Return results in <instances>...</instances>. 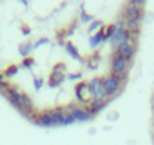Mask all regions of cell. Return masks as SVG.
<instances>
[{
    "instance_id": "obj_5",
    "label": "cell",
    "mask_w": 154,
    "mask_h": 145,
    "mask_svg": "<svg viewBox=\"0 0 154 145\" xmlns=\"http://www.w3.org/2000/svg\"><path fill=\"white\" fill-rule=\"evenodd\" d=\"M102 80H103V89H105L107 100H111V98H114L116 94L122 93L123 82H125L127 78H122V76H116V75H111V72H109V75L102 76Z\"/></svg>"
},
{
    "instance_id": "obj_11",
    "label": "cell",
    "mask_w": 154,
    "mask_h": 145,
    "mask_svg": "<svg viewBox=\"0 0 154 145\" xmlns=\"http://www.w3.org/2000/svg\"><path fill=\"white\" fill-rule=\"evenodd\" d=\"M136 51H138V45H136V40H132V42H127V44H122V45H118L116 49H114V53H118L120 56H123V58H127V60H134V56H136Z\"/></svg>"
},
{
    "instance_id": "obj_27",
    "label": "cell",
    "mask_w": 154,
    "mask_h": 145,
    "mask_svg": "<svg viewBox=\"0 0 154 145\" xmlns=\"http://www.w3.org/2000/svg\"><path fill=\"white\" fill-rule=\"evenodd\" d=\"M20 31H22V35H24V36H29V35H31V27H29V26H22V27H20Z\"/></svg>"
},
{
    "instance_id": "obj_1",
    "label": "cell",
    "mask_w": 154,
    "mask_h": 145,
    "mask_svg": "<svg viewBox=\"0 0 154 145\" xmlns=\"http://www.w3.org/2000/svg\"><path fill=\"white\" fill-rule=\"evenodd\" d=\"M65 118H67V109L65 107H54V109L35 114L33 122L40 127L51 129V127H65Z\"/></svg>"
},
{
    "instance_id": "obj_24",
    "label": "cell",
    "mask_w": 154,
    "mask_h": 145,
    "mask_svg": "<svg viewBox=\"0 0 154 145\" xmlns=\"http://www.w3.org/2000/svg\"><path fill=\"white\" fill-rule=\"evenodd\" d=\"M33 44H35V49H38V47L47 45V44H49V38H45V36H44V38H38V40H36V42H33Z\"/></svg>"
},
{
    "instance_id": "obj_17",
    "label": "cell",
    "mask_w": 154,
    "mask_h": 145,
    "mask_svg": "<svg viewBox=\"0 0 154 145\" xmlns=\"http://www.w3.org/2000/svg\"><path fill=\"white\" fill-rule=\"evenodd\" d=\"M78 20H80L82 24H87V26H89L94 18H93V15H89L84 8H80V11H78Z\"/></svg>"
},
{
    "instance_id": "obj_3",
    "label": "cell",
    "mask_w": 154,
    "mask_h": 145,
    "mask_svg": "<svg viewBox=\"0 0 154 145\" xmlns=\"http://www.w3.org/2000/svg\"><path fill=\"white\" fill-rule=\"evenodd\" d=\"M114 27H116V31H114V35L111 36V40H109V45H111L112 49H116V47L122 45V44H127V42L136 40V38L131 35V31L125 27V22H123L122 18H118V20L114 22Z\"/></svg>"
},
{
    "instance_id": "obj_23",
    "label": "cell",
    "mask_w": 154,
    "mask_h": 145,
    "mask_svg": "<svg viewBox=\"0 0 154 145\" xmlns=\"http://www.w3.org/2000/svg\"><path fill=\"white\" fill-rule=\"evenodd\" d=\"M98 62H100V56H98V54H93V56H89V60H87V67H89V69H96Z\"/></svg>"
},
{
    "instance_id": "obj_12",
    "label": "cell",
    "mask_w": 154,
    "mask_h": 145,
    "mask_svg": "<svg viewBox=\"0 0 154 145\" xmlns=\"http://www.w3.org/2000/svg\"><path fill=\"white\" fill-rule=\"evenodd\" d=\"M107 42V38H105V31H103V27L98 31V33H94V35H91L89 36V49L91 51H96L102 44H105Z\"/></svg>"
},
{
    "instance_id": "obj_18",
    "label": "cell",
    "mask_w": 154,
    "mask_h": 145,
    "mask_svg": "<svg viewBox=\"0 0 154 145\" xmlns=\"http://www.w3.org/2000/svg\"><path fill=\"white\" fill-rule=\"evenodd\" d=\"M103 26H105V24H103L102 20H98V18H96V20H93V22L89 24V29H87L89 36H91V35H94V33H98V31H100V29H102Z\"/></svg>"
},
{
    "instance_id": "obj_7",
    "label": "cell",
    "mask_w": 154,
    "mask_h": 145,
    "mask_svg": "<svg viewBox=\"0 0 154 145\" xmlns=\"http://www.w3.org/2000/svg\"><path fill=\"white\" fill-rule=\"evenodd\" d=\"M67 109V113L72 116V120H74V123H87V122H91L93 120V116H91V113L87 111V107H82V105H67L65 107Z\"/></svg>"
},
{
    "instance_id": "obj_19",
    "label": "cell",
    "mask_w": 154,
    "mask_h": 145,
    "mask_svg": "<svg viewBox=\"0 0 154 145\" xmlns=\"http://www.w3.org/2000/svg\"><path fill=\"white\" fill-rule=\"evenodd\" d=\"M67 80H69V82H76V84H78V82H84V72H82V71L69 72V75H67Z\"/></svg>"
},
{
    "instance_id": "obj_8",
    "label": "cell",
    "mask_w": 154,
    "mask_h": 145,
    "mask_svg": "<svg viewBox=\"0 0 154 145\" xmlns=\"http://www.w3.org/2000/svg\"><path fill=\"white\" fill-rule=\"evenodd\" d=\"M67 80V72H65V65L63 63H56L51 71V75L47 78V85L49 87H60L63 82Z\"/></svg>"
},
{
    "instance_id": "obj_28",
    "label": "cell",
    "mask_w": 154,
    "mask_h": 145,
    "mask_svg": "<svg viewBox=\"0 0 154 145\" xmlns=\"http://www.w3.org/2000/svg\"><path fill=\"white\" fill-rule=\"evenodd\" d=\"M152 107H154V98H152Z\"/></svg>"
},
{
    "instance_id": "obj_13",
    "label": "cell",
    "mask_w": 154,
    "mask_h": 145,
    "mask_svg": "<svg viewBox=\"0 0 154 145\" xmlns=\"http://www.w3.org/2000/svg\"><path fill=\"white\" fill-rule=\"evenodd\" d=\"M62 45H63V49H65V53H67V56H69V58H72L74 62H82V54H80L78 47H76L72 42H69V40H67V42H63Z\"/></svg>"
},
{
    "instance_id": "obj_22",
    "label": "cell",
    "mask_w": 154,
    "mask_h": 145,
    "mask_svg": "<svg viewBox=\"0 0 154 145\" xmlns=\"http://www.w3.org/2000/svg\"><path fill=\"white\" fill-rule=\"evenodd\" d=\"M103 31H105V38H107V42H109V40H111V36L114 35L116 27H114V24H107V26H103Z\"/></svg>"
},
{
    "instance_id": "obj_14",
    "label": "cell",
    "mask_w": 154,
    "mask_h": 145,
    "mask_svg": "<svg viewBox=\"0 0 154 145\" xmlns=\"http://www.w3.org/2000/svg\"><path fill=\"white\" fill-rule=\"evenodd\" d=\"M109 102H111V100H103V102H91V103L87 105V111H89V113H91V116L94 118V116H98L100 113H103V111L107 109Z\"/></svg>"
},
{
    "instance_id": "obj_26",
    "label": "cell",
    "mask_w": 154,
    "mask_h": 145,
    "mask_svg": "<svg viewBox=\"0 0 154 145\" xmlns=\"http://www.w3.org/2000/svg\"><path fill=\"white\" fill-rule=\"evenodd\" d=\"M118 118H120V114H118L116 111H112V113H109V116H107V120H109V122H116Z\"/></svg>"
},
{
    "instance_id": "obj_4",
    "label": "cell",
    "mask_w": 154,
    "mask_h": 145,
    "mask_svg": "<svg viewBox=\"0 0 154 145\" xmlns=\"http://www.w3.org/2000/svg\"><path fill=\"white\" fill-rule=\"evenodd\" d=\"M131 60L120 56L118 53L112 51L111 58H109V69H111V75H116V76H122V78H127V72L131 69Z\"/></svg>"
},
{
    "instance_id": "obj_25",
    "label": "cell",
    "mask_w": 154,
    "mask_h": 145,
    "mask_svg": "<svg viewBox=\"0 0 154 145\" xmlns=\"http://www.w3.org/2000/svg\"><path fill=\"white\" fill-rule=\"evenodd\" d=\"M129 4H131V6H134V8H140V9H143V8H145V0H131Z\"/></svg>"
},
{
    "instance_id": "obj_20",
    "label": "cell",
    "mask_w": 154,
    "mask_h": 145,
    "mask_svg": "<svg viewBox=\"0 0 154 145\" xmlns=\"http://www.w3.org/2000/svg\"><path fill=\"white\" fill-rule=\"evenodd\" d=\"M18 67H20V69H29V71H31V69L35 67V58H24V60L20 62Z\"/></svg>"
},
{
    "instance_id": "obj_15",
    "label": "cell",
    "mask_w": 154,
    "mask_h": 145,
    "mask_svg": "<svg viewBox=\"0 0 154 145\" xmlns=\"http://www.w3.org/2000/svg\"><path fill=\"white\" fill-rule=\"evenodd\" d=\"M33 51H35V44H33V42L27 40V42L18 44V54L22 56V60H24V58H31Z\"/></svg>"
},
{
    "instance_id": "obj_21",
    "label": "cell",
    "mask_w": 154,
    "mask_h": 145,
    "mask_svg": "<svg viewBox=\"0 0 154 145\" xmlns=\"http://www.w3.org/2000/svg\"><path fill=\"white\" fill-rule=\"evenodd\" d=\"M44 85H45V80L42 76H33V87H35V91H40Z\"/></svg>"
},
{
    "instance_id": "obj_9",
    "label": "cell",
    "mask_w": 154,
    "mask_h": 145,
    "mask_svg": "<svg viewBox=\"0 0 154 145\" xmlns=\"http://www.w3.org/2000/svg\"><path fill=\"white\" fill-rule=\"evenodd\" d=\"M6 98H8V102L17 109V111H22V102H24V93H20L15 85H8V89L2 93Z\"/></svg>"
},
{
    "instance_id": "obj_29",
    "label": "cell",
    "mask_w": 154,
    "mask_h": 145,
    "mask_svg": "<svg viewBox=\"0 0 154 145\" xmlns=\"http://www.w3.org/2000/svg\"><path fill=\"white\" fill-rule=\"evenodd\" d=\"M152 141H154V134H152Z\"/></svg>"
},
{
    "instance_id": "obj_10",
    "label": "cell",
    "mask_w": 154,
    "mask_h": 145,
    "mask_svg": "<svg viewBox=\"0 0 154 145\" xmlns=\"http://www.w3.org/2000/svg\"><path fill=\"white\" fill-rule=\"evenodd\" d=\"M74 98H76V102H78V105H82V107H87L91 103L87 82H78L74 85Z\"/></svg>"
},
{
    "instance_id": "obj_2",
    "label": "cell",
    "mask_w": 154,
    "mask_h": 145,
    "mask_svg": "<svg viewBox=\"0 0 154 145\" xmlns=\"http://www.w3.org/2000/svg\"><path fill=\"white\" fill-rule=\"evenodd\" d=\"M143 9H140V8H134V6H131V4H127L125 8H123V11H122V20L125 22V27L131 31V35L134 36V38H138L140 36V27H141V22H143Z\"/></svg>"
},
{
    "instance_id": "obj_16",
    "label": "cell",
    "mask_w": 154,
    "mask_h": 145,
    "mask_svg": "<svg viewBox=\"0 0 154 145\" xmlns=\"http://www.w3.org/2000/svg\"><path fill=\"white\" fill-rule=\"evenodd\" d=\"M18 71H20L18 65H9L6 71H2V76H4V80H9V78H13V76L18 75Z\"/></svg>"
},
{
    "instance_id": "obj_6",
    "label": "cell",
    "mask_w": 154,
    "mask_h": 145,
    "mask_svg": "<svg viewBox=\"0 0 154 145\" xmlns=\"http://www.w3.org/2000/svg\"><path fill=\"white\" fill-rule=\"evenodd\" d=\"M87 87H89L91 102H103V100H107V94H105V89H103V80H102V76H93V78L87 82Z\"/></svg>"
}]
</instances>
